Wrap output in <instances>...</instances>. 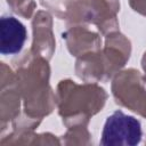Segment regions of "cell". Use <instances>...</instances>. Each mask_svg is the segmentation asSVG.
<instances>
[{
  "instance_id": "obj_1",
  "label": "cell",
  "mask_w": 146,
  "mask_h": 146,
  "mask_svg": "<svg viewBox=\"0 0 146 146\" xmlns=\"http://www.w3.org/2000/svg\"><path fill=\"white\" fill-rule=\"evenodd\" d=\"M17 87L24 102V113L30 117L42 120L56 105V95L49 87L50 67L48 60L31 50L13 60Z\"/></svg>"
},
{
  "instance_id": "obj_2",
  "label": "cell",
  "mask_w": 146,
  "mask_h": 146,
  "mask_svg": "<svg viewBox=\"0 0 146 146\" xmlns=\"http://www.w3.org/2000/svg\"><path fill=\"white\" fill-rule=\"evenodd\" d=\"M107 94L97 83L78 84L66 79L57 86L56 105L66 128L87 127L92 115L105 105Z\"/></svg>"
},
{
  "instance_id": "obj_3",
  "label": "cell",
  "mask_w": 146,
  "mask_h": 146,
  "mask_svg": "<svg viewBox=\"0 0 146 146\" xmlns=\"http://www.w3.org/2000/svg\"><path fill=\"white\" fill-rule=\"evenodd\" d=\"M120 10L117 0H68L65 19L72 25L95 24L107 35L119 31L116 14Z\"/></svg>"
},
{
  "instance_id": "obj_4",
  "label": "cell",
  "mask_w": 146,
  "mask_h": 146,
  "mask_svg": "<svg viewBox=\"0 0 146 146\" xmlns=\"http://www.w3.org/2000/svg\"><path fill=\"white\" fill-rule=\"evenodd\" d=\"M112 94L116 104L146 119V86L137 70L119 71L113 76Z\"/></svg>"
},
{
  "instance_id": "obj_5",
  "label": "cell",
  "mask_w": 146,
  "mask_h": 146,
  "mask_svg": "<svg viewBox=\"0 0 146 146\" xmlns=\"http://www.w3.org/2000/svg\"><path fill=\"white\" fill-rule=\"evenodd\" d=\"M141 136L140 122L136 117L117 110L106 119L102 131L100 145L135 146L140 143Z\"/></svg>"
},
{
  "instance_id": "obj_6",
  "label": "cell",
  "mask_w": 146,
  "mask_h": 146,
  "mask_svg": "<svg viewBox=\"0 0 146 146\" xmlns=\"http://www.w3.org/2000/svg\"><path fill=\"white\" fill-rule=\"evenodd\" d=\"M1 95H0V119L1 127L11 122L21 114V92L17 87L16 73L6 63H1ZM1 128V129H2Z\"/></svg>"
},
{
  "instance_id": "obj_7",
  "label": "cell",
  "mask_w": 146,
  "mask_h": 146,
  "mask_svg": "<svg viewBox=\"0 0 146 146\" xmlns=\"http://www.w3.org/2000/svg\"><path fill=\"white\" fill-rule=\"evenodd\" d=\"M33 42L31 51L49 60L55 51V38L52 34V18L49 13L39 10L32 21Z\"/></svg>"
},
{
  "instance_id": "obj_8",
  "label": "cell",
  "mask_w": 146,
  "mask_h": 146,
  "mask_svg": "<svg viewBox=\"0 0 146 146\" xmlns=\"http://www.w3.org/2000/svg\"><path fill=\"white\" fill-rule=\"evenodd\" d=\"M63 39L66 41L68 51L75 57L102 49L99 34L89 30L86 25H72L63 33Z\"/></svg>"
},
{
  "instance_id": "obj_9",
  "label": "cell",
  "mask_w": 146,
  "mask_h": 146,
  "mask_svg": "<svg viewBox=\"0 0 146 146\" xmlns=\"http://www.w3.org/2000/svg\"><path fill=\"white\" fill-rule=\"evenodd\" d=\"M27 38L26 27L13 16L0 18V52L1 55L18 54Z\"/></svg>"
},
{
  "instance_id": "obj_10",
  "label": "cell",
  "mask_w": 146,
  "mask_h": 146,
  "mask_svg": "<svg viewBox=\"0 0 146 146\" xmlns=\"http://www.w3.org/2000/svg\"><path fill=\"white\" fill-rule=\"evenodd\" d=\"M1 145H59L60 141L56 138V136L51 133H41L36 135L32 131H25V132H11L7 137L1 138L0 140Z\"/></svg>"
},
{
  "instance_id": "obj_11",
  "label": "cell",
  "mask_w": 146,
  "mask_h": 146,
  "mask_svg": "<svg viewBox=\"0 0 146 146\" xmlns=\"http://www.w3.org/2000/svg\"><path fill=\"white\" fill-rule=\"evenodd\" d=\"M91 135L89 133L87 127H75L68 128L67 132L63 136V143L66 145H88L91 143Z\"/></svg>"
},
{
  "instance_id": "obj_12",
  "label": "cell",
  "mask_w": 146,
  "mask_h": 146,
  "mask_svg": "<svg viewBox=\"0 0 146 146\" xmlns=\"http://www.w3.org/2000/svg\"><path fill=\"white\" fill-rule=\"evenodd\" d=\"M7 3L13 13L24 18H31L36 7L34 0H7Z\"/></svg>"
},
{
  "instance_id": "obj_13",
  "label": "cell",
  "mask_w": 146,
  "mask_h": 146,
  "mask_svg": "<svg viewBox=\"0 0 146 146\" xmlns=\"http://www.w3.org/2000/svg\"><path fill=\"white\" fill-rule=\"evenodd\" d=\"M129 5L136 13L146 16V0H129Z\"/></svg>"
},
{
  "instance_id": "obj_14",
  "label": "cell",
  "mask_w": 146,
  "mask_h": 146,
  "mask_svg": "<svg viewBox=\"0 0 146 146\" xmlns=\"http://www.w3.org/2000/svg\"><path fill=\"white\" fill-rule=\"evenodd\" d=\"M141 67H143V70H144V72H145V75L141 76V78H143L144 84L146 86V51H145V54H144V56H143V58H141Z\"/></svg>"
}]
</instances>
